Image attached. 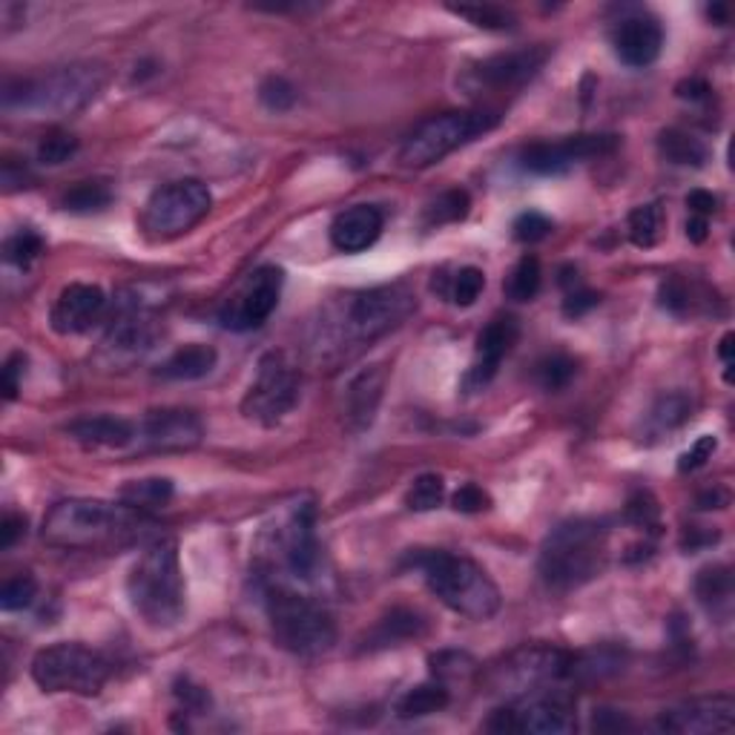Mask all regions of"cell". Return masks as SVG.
Masks as SVG:
<instances>
[{"instance_id":"cell-37","label":"cell","mask_w":735,"mask_h":735,"mask_svg":"<svg viewBox=\"0 0 735 735\" xmlns=\"http://www.w3.org/2000/svg\"><path fill=\"white\" fill-rule=\"evenodd\" d=\"M471 210V199H468L466 190L460 187H454V190H446V193H439L437 199L431 201L428 208L423 213L425 227H446V224H457L463 222Z\"/></svg>"},{"instance_id":"cell-48","label":"cell","mask_w":735,"mask_h":735,"mask_svg":"<svg viewBox=\"0 0 735 735\" xmlns=\"http://www.w3.org/2000/svg\"><path fill=\"white\" fill-rule=\"evenodd\" d=\"M552 227H555V224H552L549 215L537 213V210L521 213L512 224L514 238H517V242H523V245H535V242H543V238L552 233Z\"/></svg>"},{"instance_id":"cell-26","label":"cell","mask_w":735,"mask_h":735,"mask_svg":"<svg viewBox=\"0 0 735 735\" xmlns=\"http://www.w3.org/2000/svg\"><path fill=\"white\" fill-rule=\"evenodd\" d=\"M67 434L83 448H126L135 443L138 428L133 423L121 420V416L98 414L81 416V420L69 423Z\"/></svg>"},{"instance_id":"cell-14","label":"cell","mask_w":735,"mask_h":735,"mask_svg":"<svg viewBox=\"0 0 735 735\" xmlns=\"http://www.w3.org/2000/svg\"><path fill=\"white\" fill-rule=\"evenodd\" d=\"M549 55V46H526V49H512V53H498L491 58L477 60L463 73V90L468 96L521 90L532 78H537Z\"/></svg>"},{"instance_id":"cell-2","label":"cell","mask_w":735,"mask_h":735,"mask_svg":"<svg viewBox=\"0 0 735 735\" xmlns=\"http://www.w3.org/2000/svg\"><path fill=\"white\" fill-rule=\"evenodd\" d=\"M107 78V67L96 60H81L44 75L9 78L0 101L7 112H23L30 119H60L87 110L104 92Z\"/></svg>"},{"instance_id":"cell-51","label":"cell","mask_w":735,"mask_h":735,"mask_svg":"<svg viewBox=\"0 0 735 735\" xmlns=\"http://www.w3.org/2000/svg\"><path fill=\"white\" fill-rule=\"evenodd\" d=\"M661 305L667 308V311L678 313V316L692 311V293L683 279L672 276V279H667V282L661 285Z\"/></svg>"},{"instance_id":"cell-49","label":"cell","mask_w":735,"mask_h":735,"mask_svg":"<svg viewBox=\"0 0 735 735\" xmlns=\"http://www.w3.org/2000/svg\"><path fill=\"white\" fill-rule=\"evenodd\" d=\"M452 505L460 514H480V512H486V509H491V494L483 489V486L466 483L454 491Z\"/></svg>"},{"instance_id":"cell-42","label":"cell","mask_w":735,"mask_h":735,"mask_svg":"<svg viewBox=\"0 0 735 735\" xmlns=\"http://www.w3.org/2000/svg\"><path fill=\"white\" fill-rule=\"evenodd\" d=\"M443 498H446V480L439 475H420L405 494V505L411 512H431L443 503Z\"/></svg>"},{"instance_id":"cell-25","label":"cell","mask_w":735,"mask_h":735,"mask_svg":"<svg viewBox=\"0 0 735 735\" xmlns=\"http://www.w3.org/2000/svg\"><path fill=\"white\" fill-rule=\"evenodd\" d=\"M386 365H374V368L363 371L359 377H354V382L348 386V394H345V420H348L350 431H365L374 423L382 391H386Z\"/></svg>"},{"instance_id":"cell-43","label":"cell","mask_w":735,"mask_h":735,"mask_svg":"<svg viewBox=\"0 0 735 735\" xmlns=\"http://www.w3.org/2000/svg\"><path fill=\"white\" fill-rule=\"evenodd\" d=\"M37 594V580L30 572H21L15 578H9L0 589V610L3 612H18L32 606Z\"/></svg>"},{"instance_id":"cell-38","label":"cell","mask_w":735,"mask_h":735,"mask_svg":"<svg viewBox=\"0 0 735 735\" xmlns=\"http://www.w3.org/2000/svg\"><path fill=\"white\" fill-rule=\"evenodd\" d=\"M448 12L457 18H466L471 26L486 32H512L517 30V18L514 12L503 7H491V3H468V7H448Z\"/></svg>"},{"instance_id":"cell-13","label":"cell","mask_w":735,"mask_h":735,"mask_svg":"<svg viewBox=\"0 0 735 735\" xmlns=\"http://www.w3.org/2000/svg\"><path fill=\"white\" fill-rule=\"evenodd\" d=\"M491 733H532V735H566L578 730L575 701L564 692H537L512 704L500 706L486 721Z\"/></svg>"},{"instance_id":"cell-35","label":"cell","mask_w":735,"mask_h":735,"mask_svg":"<svg viewBox=\"0 0 735 735\" xmlns=\"http://www.w3.org/2000/svg\"><path fill=\"white\" fill-rule=\"evenodd\" d=\"M112 204V187L107 181H78L75 187H69L64 199H60V208L67 213L75 215H90L101 213Z\"/></svg>"},{"instance_id":"cell-8","label":"cell","mask_w":735,"mask_h":735,"mask_svg":"<svg viewBox=\"0 0 735 735\" xmlns=\"http://www.w3.org/2000/svg\"><path fill=\"white\" fill-rule=\"evenodd\" d=\"M498 124L500 112L494 110H463L434 115L402 142L400 164L409 170H425L431 164H439L446 156H452L454 149L491 133Z\"/></svg>"},{"instance_id":"cell-58","label":"cell","mask_w":735,"mask_h":735,"mask_svg":"<svg viewBox=\"0 0 735 735\" xmlns=\"http://www.w3.org/2000/svg\"><path fill=\"white\" fill-rule=\"evenodd\" d=\"M176 695L181 699V704H185V710H204V706L210 704L208 692L201 690V687H190V683H179V690H176Z\"/></svg>"},{"instance_id":"cell-55","label":"cell","mask_w":735,"mask_h":735,"mask_svg":"<svg viewBox=\"0 0 735 735\" xmlns=\"http://www.w3.org/2000/svg\"><path fill=\"white\" fill-rule=\"evenodd\" d=\"M687 208H690V215H704V219H710L719 210V199L710 190H692L687 196Z\"/></svg>"},{"instance_id":"cell-31","label":"cell","mask_w":735,"mask_h":735,"mask_svg":"<svg viewBox=\"0 0 735 735\" xmlns=\"http://www.w3.org/2000/svg\"><path fill=\"white\" fill-rule=\"evenodd\" d=\"M448 701H452V692L443 681H428V683H416L414 690H409L397 701V715L400 719H425V715H434L439 710H446Z\"/></svg>"},{"instance_id":"cell-36","label":"cell","mask_w":735,"mask_h":735,"mask_svg":"<svg viewBox=\"0 0 735 735\" xmlns=\"http://www.w3.org/2000/svg\"><path fill=\"white\" fill-rule=\"evenodd\" d=\"M578 377V359L564 354V350H555V354H546V357L537 359L535 365V382L543 391H564L572 379Z\"/></svg>"},{"instance_id":"cell-57","label":"cell","mask_w":735,"mask_h":735,"mask_svg":"<svg viewBox=\"0 0 735 735\" xmlns=\"http://www.w3.org/2000/svg\"><path fill=\"white\" fill-rule=\"evenodd\" d=\"M592 727L598 730V733H617V730H630L632 724L624 719V715L615 713V710H598V713H594Z\"/></svg>"},{"instance_id":"cell-46","label":"cell","mask_w":735,"mask_h":735,"mask_svg":"<svg viewBox=\"0 0 735 735\" xmlns=\"http://www.w3.org/2000/svg\"><path fill=\"white\" fill-rule=\"evenodd\" d=\"M626 521L632 526L644 528V532H658L661 526V509L655 503V498L649 491H635L626 503Z\"/></svg>"},{"instance_id":"cell-56","label":"cell","mask_w":735,"mask_h":735,"mask_svg":"<svg viewBox=\"0 0 735 735\" xmlns=\"http://www.w3.org/2000/svg\"><path fill=\"white\" fill-rule=\"evenodd\" d=\"M678 98H683V101H692V104H699V101H706V98L713 96V87L706 81H701V78H690V81H681L676 87Z\"/></svg>"},{"instance_id":"cell-59","label":"cell","mask_w":735,"mask_h":735,"mask_svg":"<svg viewBox=\"0 0 735 735\" xmlns=\"http://www.w3.org/2000/svg\"><path fill=\"white\" fill-rule=\"evenodd\" d=\"M706 233H710V219H704V215H690V219H687V238H690V242L701 245L706 238Z\"/></svg>"},{"instance_id":"cell-47","label":"cell","mask_w":735,"mask_h":735,"mask_svg":"<svg viewBox=\"0 0 735 735\" xmlns=\"http://www.w3.org/2000/svg\"><path fill=\"white\" fill-rule=\"evenodd\" d=\"M431 676L437 681H460L468 672H475V661L466 653H437L431 655Z\"/></svg>"},{"instance_id":"cell-22","label":"cell","mask_w":735,"mask_h":735,"mask_svg":"<svg viewBox=\"0 0 735 735\" xmlns=\"http://www.w3.org/2000/svg\"><path fill=\"white\" fill-rule=\"evenodd\" d=\"M615 55L624 60L626 67L644 69L658 60L664 49V26L658 18L638 12V15H626L617 23L615 35H612Z\"/></svg>"},{"instance_id":"cell-18","label":"cell","mask_w":735,"mask_h":735,"mask_svg":"<svg viewBox=\"0 0 735 735\" xmlns=\"http://www.w3.org/2000/svg\"><path fill=\"white\" fill-rule=\"evenodd\" d=\"M135 439L149 452H190L204 439V423L196 411L156 409L138 423Z\"/></svg>"},{"instance_id":"cell-17","label":"cell","mask_w":735,"mask_h":735,"mask_svg":"<svg viewBox=\"0 0 735 735\" xmlns=\"http://www.w3.org/2000/svg\"><path fill=\"white\" fill-rule=\"evenodd\" d=\"M621 138L617 135H569L560 142H535L521 149V167L532 176H564L589 158L610 156L617 149Z\"/></svg>"},{"instance_id":"cell-61","label":"cell","mask_w":735,"mask_h":735,"mask_svg":"<svg viewBox=\"0 0 735 735\" xmlns=\"http://www.w3.org/2000/svg\"><path fill=\"white\" fill-rule=\"evenodd\" d=\"M719 498H727L724 491H706L704 498L699 500V509H721Z\"/></svg>"},{"instance_id":"cell-33","label":"cell","mask_w":735,"mask_h":735,"mask_svg":"<svg viewBox=\"0 0 735 735\" xmlns=\"http://www.w3.org/2000/svg\"><path fill=\"white\" fill-rule=\"evenodd\" d=\"M692 416V400L683 391H672V394L658 397L649 414H646V431L653 434V437H661V434H669V431L681 428L687 420Z\"/></svg>"},{"instance_id":"cell-1","label":"cell","mask_w":735,"mask_h":735,"mask_svg":"<svg viewBox=\"0 0 735 735\" xmlns=\"http://www.w3.org/2000/svg\"><path fill=\"white\" fill-rule=\"evenodd\" d=\"M416 297L409 285H379V288L357 290L342 297L327 308L322 320L320 348L322 354L336 350V357L348 359L365 345L382 339L391 331L414 316Z\"/></svg>"},{"instance_id":"cell-11","label":"cell","mask_w":735,"mask_h":735,"mask_svg":"<svg viewBox=\"0 0 735 735\" xmlns=\"http://www.w3.org/2000/svg\"><path fill=\"white\" fill-rule=\"evenodd\" d=\"M213 208V196L208 185L199 179H179L158 187L149 196L142 213V231L149 238H176L190 233L199 222H204Z\"/></svg>"},{"instance_id":"cell-40","label":"cell","mask_w":735,"mask_h":735,"mask_svg":"<svg viewBox=\"0 0 735 735\" xmlns=\"http://www.w3.org/2000/svg\"><path fill=\"white\" fill-rule=\"evenodd\" d=\"M664 210L661 204H641L630 213V238L635 247H655L661 238Z\"/></svg>"},{"instance_id":"cell-3","label":"cell","mask_w":735,"mask_h":735,"mask_svg":"<svg viewBox=\"0 0 735 735\" xmlns=\"http://www.w3.org/2000/svg\"><path fill=\"white\" fill-rule=\"evenodd\" d=\"M126 598L135 615L153 630H172L185 621L187 587L176 541L156 537L144 546L126 575Z\"/></svg>"},{"instance_id":"cell-23","label":"cell","mask_w":735,"mask_h":735,"mask_svg":"<svg viewBox=\"0 0 735 735\" xmlns=\"http://www.w3.org/2000/svg\"><path fill=\"white\" fill-rule=\"evenodd\" d=\"M279 557L282 566L293 578L311 580L320 569V543L313 535V509H299L293 512L288 526L279 532Z\"/></svg>"},{"instance_id":"cell-7","label":"cell","mask_w":735,"mask_h":735,"mask_svg":"<svg viewBox=\"0 0 735 735\" xmlns=\"http://www.w3.org/2000/svg\"><path fill=\"white\" fill-rule=\"evenodd\" d=\"M265 612L276 644L302 658H316L336 644L334 615L313 601L282 583L265 587Z\"/></svg>"},{"instance_id":"cell-30","label":"cell","mask_w":735,"mask_h":735,"mask_svg":"<svg viewBox=\"0 0 735 735\" xmlns=\"http://www.w3.org/2000/svg\"><path fill=\"white\" fill-rule=\"evenodd\" d=\"M486 288V274L475 265H466V268L454 270V276L446 274H434V290H437L439 297L452 299L454 305L468 308L475 305L480 293Z\"/></svg>"},{"instance_id":"cell-16","label":"cell","mask_w":735,"mask_h":735,"mask_svg":"<svg viewBox=\"0 0 735 735\" xmlns=\"http://www.w3.org/2000/svg\"><path fill=\"white\" fill-rule=\"evenodd\" d=\"M158 336H162V322L156 313L126 299L119 305V313L112 316L104 342H101L107 365H130L147 357L149 350L156 348Z\"/></svg>"},{"instance_id":"cell-27","label":"cell","mask_w":735,"mask_h":735,"mask_svg":"<svg viewBox=\"0 0 735 735\" xmlns=\"http://www.w3.org/2000/svg\"><path fill=\"white\" fill-rule=\"evenodd\" d=\"M428 632V617L416 610H405V606H397L388 615H382L374 624V630L363 638V649L368 653H377V649H391V646H402L405 641L423 638Z\"/></svg>"},{"instance_id":"cell-12","label":"cell","mask_w":735,"mask_h":735,"mask_svg":"<svg viewBox=\"0 0 735 735\" xmlns=\"http://www.w3.org/2000/svg\"><path fill=\"white\" fill-rule=\"evenodd\" d=\"M302 394V374L282 350H270L256 365V379L242 400V414L250 423L276 425L282 423L290 411L297 409Z\"/></svg>"},{"instance_id":"cell-52","label":"cell","mask_w":735,"mask_h":735,"mask_svg":"<svg viewBox=\"0 0 735 735\" xmlns=\"http://www.w3.org/2000/svg\"><path fill=\"white\" fill-rule=\"evenodd\" d=\"M26 374V354L23 350H15V354H9L7 363H3V371H0V382H3V400L12 402L21 391V379Z\"/></svg>"},{"instance_id":"cell-20","label":"cell","mask_w":735,"mask_h":735,"mask_svg":"<svg viewBox=\"0 0 735 735\" xmlns=\"http://www.w3.org/2000/svg\"><path fill=\"white\" fill-rule=\"evenodd\" d=\"M517 339H521V325H517L514 316H498V320H491L480 331L475 348V363H471V368L466 374L468 391H480V388L489 386L500 365H503V359L517 345Z\"/></svg>"},{"instance_id":"cell-21","label":"cell","mask_w":735,"mask_h":735,"mask_svg":"<svg viewBox=\"0 0 735 735\" xmlns=\"http://www.w3.org/2000/svg\"><path fill=\"white\" fill-rule=\"evenodd\" d=\"M107 311L104 290L98 285L75 282L60 290L55 299L53 311H49V325L55 334L75 336L87 334L96 322H101Z\"/></svg>"},{"instance_id":"cell-24","label":"cell","mask_w":735,"mask_h":735,"mask_svg":"<svg viewBox=\"0 0 735 735\" xmlns=\"http://www.w3.org/2000/svg\"><path fill=\"white\" fill-rule=\"evenodd\" d=\"M386 227V215L374 204H354L331 222V245L339 253H363Z\"/></svg>"},{"instance_id":"cell-41","label":"cell","mask_w":735,"mask_h":735,"mask_svg":"<svg viewBox=\"0 0 735 735\" xmlns=\"http://www.w3.org/2000/svg\"><path fill=\"white\" fill-rule=\"evenodd\" d=\"M44 236L32 227H23V231L12 233V236L3 242V259L9 265H18V268H30L32 261L44 253Z\"/></svg>"},{"instance_id":"cell-4","label":"cell","mask_w":735,"mask_h":735,"mask_svg":"<svg viewBox=\"0 0 735 735\" xmlns=\"http://www.w3.org/2000/svg\"><path fill=\"white\" fill-rule=\"evenodd\" d=\"M144 512L110 500H60L46 514L41 535L55 549H107L138 535Z\"/></svg>"},{"instance_id":"cell-15","label":"cell","mask_w":735,"mask_h":735,"mask_svg":"<svg viewBox=\"0 0 735 735\" xmlns=\"http://www.w3.org/2000/svg\"><path fill=\"white\" fill-rule=\"evenodd\" d=\"M282 285H285V270L276 268V265H265V268H256L247 276L242 288L227 299V305L219 313V322L227 331H253V327H261L270 320V313L279 305V297H282Z\"/></svg>"},{"instance_id":"cell-50","label":"cell","mask_w":735,"mask_h":735,"mask_svg":"<svg viewBox=\"0 0 735 735\" xmlns=\"http://www.w3.org/2000/svg\"><path fill=\"white\" fill-rule=\"evenodd\" d=\"M715 448H719V439L713 434H701L695 443L690 446V452L681 454V460H678V471H699L701 466H706V460H713Z\"/></svg>"},{"instance_id":"cell-32","label":"cell","mask_w":735,"mask_h":735,"mask_svg":"<svg viewBox=\"0 0 735 735\" xmlns=\"http://www.w3.org/2000/svg\"><path fill=\"white\" fill-rule=\"evenodd\" d=\"M658 153H661L664 162L676 164V167H704L706 158H710L701 138L676 130V126L658 135Z\"/></svg>"},{"instance_id":"cell-39","label":"cell","mask_w":735,"mask_h":735,"mask_svg":"<svg viewBox=\"0 0 735 735\" xmlns=\"http://www.w3.org/2000/svg\"><path fill=\"white\" fill-rule=\"evenodd\" d=\"M541 282H543L541 261L526 253V256L514 265L512 274L505 276L503 290L512 302H532V299L537 297V290H541Z\"/></svg>"},{"instance_id":"cell-10","label":"cell","mask_w":735,"mask_h":735,"mask_svg":"<svg viewBox=\"0 0 735 735\" xmlns=\"http://www.w3.org/2000/svg\"><path fill=\"white\" fill-rule=\"evenodd\" d=\"M112 676V664L92 646L64 641L41 649L32 658V678L44 692H69L92 699L104 690Z\"/></svg>"},{"instance_id":"cell-53","label":"cell","mask_w":735,"mask_h":735,"mask_svg":"<svg viewBox=\"0 0 735 735\" xmlns=\"http://www.w3.org/2000/svg\"><path fill=\"white\" fill-rule=\"evenodd\" d=\"M601 302V297L594 293V290L583 288V285H575V288L566 290V299H564V313L569 316V320H578V316H583V313L592 311L594 305Z\"/></svg>"},{"instance_id":"cell-44","label":"cell","mask_w":735,"mask_h":735,"mask_svg":"<svg viewBox=\"0 0 735 735\" xmlns=\"http://www.w3.org/2000/svg\"><path fill=\"white\" fill-rule=\"evenodd\" d=\"M75 153H78V138L73 133H64V130H53L37 144V162L46 164V167H58V164L69 162Z\"/></svg>"},{"instance_id":"cell-19","label":"cell","mask_w":735,"mask_h":735,"mask_svg":"<svg viewBox=\"0 0 735 735\" xmlns=\"http://www.w3.org/2000/svg\"><path fill=\"white\" fill-rule=\"evenodd\" d=\"M735 724V701L730 695H706L664 710L658 719L661 733L676 735H710L730 733Z\"/></svg>"},{"instance_id":"cell-28","label":"cell","mask_w":735,"mask_h":735,"mask_svg":"<svg viewBox=\"0 0 735 735\" xmlns=\"http://www.w3.org/2000/svg\"><path fill=\"white\" fill-rule=\"evenodd\" d=\"M215 363H219V354L213 345L193 342L164 359L156 368V377L172 379V382H193V379H204L208 374H213Z\"/></svg>"},{"instance_id":"cell-5","label":"cell","mask_w":735,"mask_h":735,"mask_svg":"<svg viewBox=\"0 0 735 735\" xmlns=\"http://www.w3.org/2000/svg\"><path fill=\"white\" fill-rule=\"evenodd\" d=\"M409 566L420 569L428 589L448 610L468 621H491L500 612V589L483 566L471 557L446 549H420L409 555Z\"/></svg>"},{"instance_id":"cell-6","label":"cell","mask_w":735,"mask_h":735,"mask_svg":"<svg viewBox=\"0 0 735 735\" xmlns=\"http://www.w3.org/2000/svg\"><path fill=\"white\" fill-rule=\"evenodd\" d=\"M610 557V528L603 521L575 517L552 528L541 549V578L555 592H572L603 572Z\"/></svg>"},{"instance_id":"cell-9","label":"cell","mask_w":735,"mask_h":735,"mask_svg":"<svg viewBox=\"0 0 735 735\" xmlns=\"http://www.w3.org/2000/svg\"><path fill=\"white\" fill-rule=\"evenodd\" d=\"M572 672V653L549 644H526L514 649L486 672V687L505 699H526L546 692Z\"/></svg>"},{"instance_id":"cell-54","label":"cell","mask_w":735,"mask_h":735,"mask_svg":"<svg viewBox=\"0 0 735 735\" xmlns=\"http://www.w3.org/2000/svg\"><path fill=\"white\" fill-rule=\"evenodd\" d=\"M23 535H26V517L15 512L3 514V521H0V549H12Z\"/></svg>"},{"instance_id":"cell-60","label":"cell","mask_w":735,"mask_h":735,"mask_svg":"<svg viewBox=\"0 0 735 735\" xmlns=\"http://www.w3.org/2000/svg\"><path fill=\"white\" fill-rule=\"evenodd\" d=\"M735 336L733 334H724V339H721L719 345V357L721 363H724V377H727V382H733V345Z\"/></svg>"},{"instance_id":"cell-34","label":"cell","mask_w":735,"mask_h":735,"mask_svg":"<svg viewBox=\"0 0 735 735\" xmlns=\"http://www.w3.org/2000/svg\"><path fill=\"white\" fill-rule=\"evenodd\" d=\"M172 483L167 477H149V480H133L121 489V503L135 512H153L170 503Z\"/></svg>"},{"instance_id":"cell-45","label":"cell","mask_w":735,"mask_h":735,"mask_svg":"<svg viewBox=\"0 0 735 735\" xmlns=\"http://www.w3.org/2000/svg\"><path fill=\"white\" fill-rule=\"evenodd\" d=\"M259 101L270 112H288L297 104V87L282 75H268L259 87Z\"/></svg>"},{"instance_id":"cell-29","label":"cell","mask_w":735,"mask_h":735,"mask_svg":"<svg viewBox=\"0 0 735 735\" xmlns=\"http://www.w3.org/2000/svg\"><path fill=\"white\" fill-rule=\"evenodd\" d=\"M695 598L710 615H730L733 606V569L724 564L704 566L695 578Z\"/></svg>"}]
</instances>
